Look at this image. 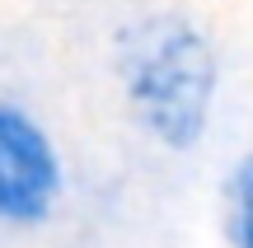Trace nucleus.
Instances as JSON below:
<instances>
[{
    "label": "nucleus",
    "instance_id": "f257e3e1",
    "mask_svg": "<svg viewBox=\"0 0 253 248\" xmlns=\"http://www.w3.org/2000/svg\"><path fill=\"white\" fill-rule=\"evenodd\" d=\"M113 71L145 136L169 150H192L207 136L220 71L197 24L169 9L126 19L113 37Z\"/></svg>",
    "mask_w": 253,
    "mask_h": 248
},
{
    "label": "nucleus",
    "instance_id": "f03ea898",
    "mask_svg": "<svg viewBox=\"0 0 253 248\" xmlns=\"http://www.w3.org/2000/svg\"><path fill=\"white\" fill-rule=\"evenodd\" d=\"M66 187L61 150L24 103L0 99V225H42Z\"/></svg>",
    "mask_w": 253,
    "mask_h": 248
},
{
    "label": "nucleus",
    "instance_id": "7ed1b4c3",
    "mask_svg": "<svg viewBox=\"0 0 253 248\" xmlns=\"http://www.w3.org/2000/svg\"><path fill=\"white\" fill-rule=\"evenodd\" d=\"M225 234L235 248H253V150L225 178Z\"/></svg>",
    "mask_w": 253,
    "mask_h": 248
}]
</instances>
